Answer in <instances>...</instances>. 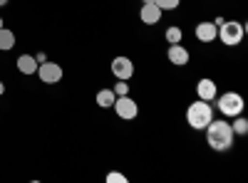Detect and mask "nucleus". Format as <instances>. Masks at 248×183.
<instances>
[{
  "label": "nucleus",
  "mask_w": 248,
  "mask_h": 183,
  "mask_svg": "<svg viewBox=\"0 0 248 183\" xmlns=\"http://www.w3.org/2000/svg\"><path fill=\"white\" fill-rule=\"evenodd\" d=\"M206 131V144H209L214 151H229L233 146V129L229 121L223 119H211V124L203 129Z\"/></svg>",
  "instance_id": "nucleus-1"
},
{
  "label": "nucleus",
  "mask_w": 248,
  "mask_h": 183,
  "mask_svg": "<svg viewBox=\"0 0 248 183\" xmlns=\"http://www.w3.org/2000/svg\"><path fill=\"white\" fill-rule=\"evenodd\" d=\"M211 119H214V107L209 104V101H203V99L191 101L189 109H186V121H189V127L194 131H203L206 127L211 124Z\"/></svg>",
  "instance_id": "nucleus-2"
},
{
  "label": "nucleus",
  "mask_w": 248,
  "mask_h": 183,
  "mask_svg": "<svg viewBox=\"0 0 248 183\" xmlns=\"http://www.w3.org/2000/svg\"><path fill=\"white\" fill-rule=\"evenodd\" d=\"M243 32H246V28L241 23H236V20H229V23H226V20H223V23L218 25L216 40H221L226 47H236L243 40Z\"/></svg>",
  "instance_id": "nucleus-3"
},
{
  "label": "nucleus",
  "mask_w": 248,
  "mask_h": 183,
  "mask_svg": "<svg viewBox=\"0 0 248 183\" xmlns=\"http://www.w3.org/2000/svg\"><path fill=\"white\" fill-rule=\"evenodd\" d=\"M216 107H218V112L223 114V116H238V114H243V97L241 94H236V92H226V94H221L218 99H216Z\"/></svg>",
  "instance_id": "nucleus-4"
},
{
  "label": "nucleus",
  "mask_w": 248,
  "mask_h": 183,
  "mask_svg": "<svg viewBox=\"0 0 248 183\" xmlns=\"http://www.w3.org/2000/svg\"><path fill=\"white\" fill-rule=\"evenodd\" d=\"M114 112H117V116L119 119H124V121H129V119H137V114H139V107H137V101L129 97V94H124V97H117L114 99V107H112Z\"/></svg>",
  "instance_id": "nucleus-5"
},
{
  "label": "nucleus",
  "mask_w": 248,
  "mask_h": 183,
  "mask_svg": "<svg viewBox=\"0 0 248 183\" xmlns=\"http://www.w3.org/2000/svg\"><path fill=\"white\" fill-rule=\"evenodd\" d=\"M112 74H114L117 79L129 82V79L134 77V62H132L129 57H124V55L114 57V59H112Z\"/></svg>",
  "instance_id": "nucleus-6"
},
{
  "label": "nucleus",
  "mask_w": 248,
  "mask_h": 183,
  "mask_svg": "<svg viewBox=\"0 0 248 183\" xmlns=\"http://www.w3.org/2000/svg\"><path fill=\"white\" fill-rule=\"evenodd\" d=\"M37 77L43 79L45 84H57L62 79V67L57 62H43L37 67Z\"/></svg>",
  "instance_id": "nucleus-7"
},
{
  "label": "nucleus",
  "mask_w": 248,
  "mask_h": 183,
  "mask_svg": "<svg viewBox=\"0 0 248 183\" xmlns=\"http://www.w3.org/2000/svg\"><path fill=\"white\" fill-rule=\"evenodd\" d=\"M167 57H169V62H171L174 67H184V65H189V59H191L189 50L181 47V42H179V45H169Z\"/></svg>",
  "instance_id": "nucleus-8"
},
{
  "label": "nucleus",
  "mask_w": 248,
  "mask_h": 183,
  "mask_svg": "<svg viewBox=\"0 0 248 183\" xmlns=\"http://www.w3.org/2000/svg\"><path fill=\"white\" fill-rule=\"evenodd\" d=\"M196 94H199V99H203V101H214L216 99V94H218V87H216V82L214 79H199V84H196Z\"/></svg>",
  "instance_id": "nucleus-9"
},
{
  "label": "nucleus",
  "mask_w": 248,
  "mask_h": 183,
  "mask_svg": "<svg viewBox=\"0 0 248 183\" xmlns=\"http://www.w3.org/2000/svg\"><path fill=\"white\" fill-rule=\"evenodd\" d=\"M196 40L199 42H214L216 40V32H218V28L214 25V23H209V20H203V23H199L196 25Z\"/></svg>",
  "instance_id": "nucleus-10"
},
{
  "label": "nucleus",
  "mask_w": 248,
  "mask_h": 183,
  "mask_svg": "<svg viewBox=\"0 0 248 183\" xmlns=\"http://www.w3.org/2000/svg\"><path fill=\"white\" fill-rule=\"evenodd\" d=\"M161 8H156L154 3H144L141 5V13H139V17H141V23L144 25H156L159 20H161Z\"/></svg>",
  "instance_id": "nucleus-11"
},
{
  "label": "nucleus",
  "mask_w": 248,
  "mask_h": 183,
  "mask_svg": "<svg viewBox=\"0 0 248 183\" xmlns=\"http://www.w3.org/2000/svg\"><path fill=\"white\" fill-rule=\"evenodd\" d=\"M37 59L32 57V55H20L17 57V70L23 72V74H35L37 72Z\"/></svg>",
  "instance_id": "nucleus-12"
},
{
  "label": "nucleus",
  "mask_w": 248,
  "mask_h": 183,
  "mask_svg": "<svg viewBox=\"0 0 248 183\" xmlns=\"http://www.w3.org/2000/svg\"><path fill=\"white\" fill-rule=\"evenodd\" d=\"M114 99H117L114 89H99V92H97V107L112 109V107H114Z\"/></svg>",
  "instance_id": "nucleus-13"
},
{
  "label": "nucleus",
  "mask_w": 248,
  "mask_h": 183,
  "mask_svg": "<svg viewBox=\"0 0 248 183\" xmlns=\"http://www.w3.org/2000/svg\"><path fill=\"white\" fill-rule=\"evenodd\" d=\"M13 47H15V32L8 30V28H3V30H0V50L8 52Z\"/></svg>",
  "instance_id": "nucleus-14"
},
{
  "label": "nucleus",
  "mask_w": 248,
  "mask_h": 183,
  "mask_svg": "<svg viewBox=\"0 0 248 183\" xmlns=\"http://www.w3.org/2000/svg\"><path fill=\"white\" fill-rule=\"evenodd\" d=\"M164 37H167V42H169V45H179V42H181V37H184V32H181V28L171 25V28H167Z\"/></svg>",
  "instance_id": "nucleus-15"
},
{
  "label": "nucleus",
  "mask_w": 248,
  "mask_h": 183,
  "mask_svg": "<svg viewBox=\"0 0 248 183\" xmlns=\"http://www.w3.org/2000/svg\"><path fill=\"white\" fill-rule=\"evenodd\" d=\"M236 121H233V124H231V129H233V134H238V136H246L248 134V121L238 114V116H233Z\"/></svg>",
  "instance_id": "nucleus-16"
},
{
  "label": "nucleus",
  "mask_w": 248,
  "mask_h": 183,
  "mask_svg": "<svg viewBox=\"0 0 248 183\" xmlns=\"http://www.w3.org/2000/svg\"><path fill=\"white\" fill-rule=\"evenodd\" d=\"M154 5L161 10H176L181 5V0H154Z\"/></svg>",
  "instance_id": "nucleus-17"
},
{
  "label": "nucleus",
  "mask_w": 248,
  "mask_h": 183,
  "mask_svg": "<svg viewBox=\"0 0 248 183\" xmlns=\"http://www.w3.org/2000/svg\"><path fill=\"white\" fill-rule=\"evenodd\" d=\"M114 94H117V97H124V94H129V84L124 82V79H119V82L114 84Z\"/></svg>",
  "instance_id": "nucleus-18"
},
{
  "label": "nucleus",
  "mask_w": 248,
  "mask_h": 183,
  "mask_svg": "<svg viewBox=\"0 0 248 183\" xmlns=\"http://www.w3.org/2000/svg\"><path fill=\"white\" fill-rule=\"evenodd\" d=\"M107 181H109V183H127V176L112 171V173H107Z\"/></svg>",
  "instance_id": "nucleus-19"
},
{
  "label": "nucleus",
  "mask_w": 248,
  "mask_h": 183,
  "mask_svg": "<svg viewBox=\"0 0 248 183\" xmlns=\"http://www.w3.org/2000/svg\"><path fill=\"white\" fill-rule=\"evenodd\" d=\"M3 94H5V84H3V82H0V97H3Z\"/></svg>",
  "instance_id": "nucleus-20"
},
{
  "label": "nucleus",
  "mask_w": 248,
  "mask_h": 183,
  "mask_svg": "<svg viewBox=\"0 0 248 183\" xmlns=\"http://www.w3.org/2000/svg\"><path fill=\"white\" fill-rule=\"evenodd\" d=\"M0 30H3V17H0Z\"/></svg>",
  "instance_id": "nucleus-21"
},
{
  "label": "nucleus",
  "mask_w": 248,
  "mask_h": 183,
  "mask_svg": "<svg viewBox=\"0 0 248 183\" xmlns=\"http://www.w3.org/2000/svg\"><path fill=\"white\" fill-rule=\"evenodd\" d=\"M5 3H8V0H0V5H5Z\"/></svg>",
  "instance_id": "nucleus-22"
},
{
  "label": "nucleus",
  "mask_w": 248,
  "mask_h": 183,
  "mask_svg": "<svg viewBox=\"0 0 248 183\" xmlns=\"http://www.w3.org/2000/svg\"><path fill=\"white\" fill-rule=\"evenodd\" d=\"M144 3H154V0H144Z\"/></svg>",
  "instance_id": "nucleus-23"
}]
</instances>
